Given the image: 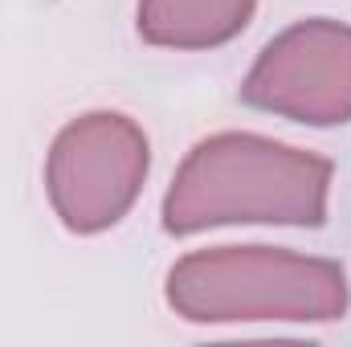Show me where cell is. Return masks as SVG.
I'll use <instances>...</instances> for the list:
<instances>
[{"label":"cell","mask_w":351,"mask_h":347,"mask_svg":"<svg viewBox=\"0 0 351 347\" xmlns=\"http://www.w3.org/2000/svg\"><path fill=\"white\" fill-rule=\"evenodd\" d=\"M327 156L254 131H221L184 156L164 196V229L176 237L221 225L319 229L327 221Z\"/></svg>","instance_id":"cell-1"},{"label":"cell","mask_w":351,"mask_h":347,"mask_svg":"<svg viewBox=\"0 0 351 347\" xmlns=\"http://www.w3.org/2000/svg\"><path fill=\"white\" fill-rule=\"evenodd\" d=\"M168 307L188 323H335L351 290L339 261L269 246L196 250L168 270Z\"/></svg>","instance_id":"cell-2"},{"label":"cell","mask_w":351,"mask_h":347,"mask_svg":"<svg viewBox=\"0 0 351 347\" xmlns=\"http://www.w3.org/2000/svg\"><path fill=\"white\" fill-rule=\"evenodd\" d=\"M152 168L147 135L119 110H90L66 123L45 160V192L70 233L114 229L143 192Z\"/></svg>","instance_id":"cell-3"},{"label":"cell","mask_w":351,"mask_h":347,"mask_svg":"<svg viewBox=\"0 0 351 347\" xmlns=\"http://www.w3.org/2000/svg\"><path fill=\"white\" fill-rule=\"evenodd\" d=\"M241 102L306 127L351 123V25L311 16L278 33L245 74Z\"/></svg>","instance_id":"cell-4"},{"label":"cell","mask_w":351,"mask_h":347,"mask_svg":"<svg viewBox=\"0 0 351 347\" xmlns=\"http://www.w3.org/2000/svg\"><path fill=\"white\" fill-rule=\"evenodd\" d=\"M258 0H139V37L160 49H217L245 33Z\"/></svg>","instance_id":"cell-5"}]
</instances>
